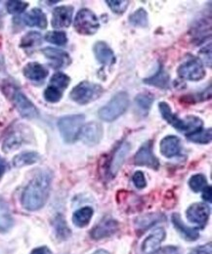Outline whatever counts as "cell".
Wrapping results in <instances>:
<instances>
[{"instance_id":"29","label":"cell","mask_w":212,"mask_h":254,"mask_svg":"<svg viewBox=\"0 0 212 254\" xmlns=\"http://www.w3.org/2000/svg\"><path fill=\"white\" fill-rule=\"evenodd\" d=\"M188 140L197 143V144H209L212 141V130L210 129H201L193 134L187 136Z\"/></svg>"},{"instance_id":"15","label":"cell","mask_w":212,"mask_h":254,"mask_svg":"<svg viewBox=\"0 0 212 254\" xmlns=\"http://www.w3.org/2000/svg\"><path fill=\"white\" fill-rule=\"evenodd\" d=\"M159 150L161 155L167 159H171L178 156L181 152L180 139L173 135L164 137L160 141Z\"/></svg>"},{"instance_id":"26","label":"cell","mask_w":212,"mask_h":254,"mask_svg":"<svg viewBox=\"0 0 212 254\" xmlns=\"http://www.w3.org/2000/svg\"><path fill=\"white\" fill-rule=\"evenodd\" d=\"M13 225V219L8 205L0 199V233L7 232Z\"/></svg>"},{"instance_id":"32","label":"cell","mask_w":212,"mask_h":254,"mask_svg":"<svg viewBox=\"0 0 212 254\" xmlns=\"http://www.w3.org/2000/svg\"><path fill=\"white\" fill-rule=\"evenodd\" d=\"M45 39L48 42L58 46H64L68 42V37L66 32H58V31L47 32L45 35Z\"/></svg>"},{"instance_id":"3","label":"cell","mask_w":212,"mask_h":254,"mask_svg":"<svg viewBox=\"0 0 212 254\" xmlns=\"http://www.w3.org/2000/svg\"><path fill=\"white\" fill-rule=\"evenodd\" d=\"M85 117L83 115H70L61 118L58 127L66 143H74L80 135Z\"/></svg>"},{"instance_id":"4","label":"cell","mask_w":212,"mask_h":254,"mask_svg":"<svg viewBox=\"0 0 212 254\" xmlns=\"http://www.w3.org/2000/svg\"><path fill=\"white\" fill-rule=\"evenodd\" d=\"M103 92L104 89L101 85L89 81H81L71 91L70 97L76 104L86 105L98 99Z\"/></svg>"},{"instance_id":"2","label":"cell","mask_w":212,"mask_h":254,"mask_svg":"<svg viewBox=\"0 0 212 254\" xmlns=\"http://www.w3.org/2000/svg\"><path fill=\"white\" fill-rule=\"evenodd\" d=\"M129 107V96L122 91L114 96L111 101L102 107L99 112V118L107 123H112L122 116Z\"/></svg>"},{"instance_id":"25","label":"cell","mask_w":212,"mask_h":254,"mask_svg":"<svg viewBox=\"0 0 212 254\" xmlns=\"http://www.w3.org/2000/svg\"><path fill=\"white\" fill-rule=\"evenodd\" d=\"M92 216H93V209L89 206H85L73 213L72 221L75 226L79 228H83L89 224Z\"/></svg>"},{"instance_id":"37","label":"cell","mask_w":212,"mask_h":254,"mask_svg":"<svg viewBox=\"0 0 212 254\" xmlns=\"http://www.w3.org/2000/svg\"><path fill=\"white\" fill-rule=\"evenodd\" d=\"M63 91L55 86H48L44 91V98L49 103H57L62 99Z\"/></svg>"},{"instance_id":"13","label":"cell","mask_w":212,"mask_h":254,"mask_svg":"<svg viewBox=\"0 0 212 254\" xmlns=\"http://www.w3.org/2000/svg\"><path fill=\"white\" fill-rule=\"evenodd\" d=\"M165 239V231L162 228L155 229L150 234L142 245V252L144 254H155L160 248L161 243Z\"/></svg>"},{"instance_id":"6","label":"cell","mask_w":212,"mask_h":254,"mask_svg":"<svg viewBox=\"0 0 212 254\" xmlns=\"http://www.w3.org/2000/svg\"><path fill=\"white\" fill-rule=\"evenodd\" d=\"M178 75L186 80L200 81L206 76V69L201 59L190 56L182 63L178 69Z\"/></svg>"},{"instance_id":"12","label":"cell","mask_w":212,"mask_h":254,"mask_svg":"<svg viewBox=\"0 0 212 254\" xmlns=\"http://www.w3.org/2000/svg\"><path fill=\"white\" fill-rule=\"evenodd\" d=\"M73 8L71 6H59L52 14V27L55 29L68 28L71 24Z\"/></svg>"},{"instance_id":"10","label":"cell","mask_w":212,"mask_h":254,"mask_svg":"<svg viewBox=\"0 0 212 254\" xmlns=\"http://www.w3.org/2000/svg\"><path fill=\"white\" fill-rule=\"evenodd\" d=\"M103 137V127L96 122H91L82 127L79 138L88 146L97 145Z\"/></svg>"},{"instance_id":"17","label":"cell","mask_w":212,"mask_h":254,"mask_svg":"<svg viewBox=\"0 0 212 254\" xmlns=\"http://www.w3.org/2000/svg\"><path fill=\"white\" fill-rule=\"evenodd\" d=\"M158 109L160 112V115L163 120H165L170 126L177 129L182 133H184V120H180L176 114H174L170 108V106L165 102H160L158 104Z\"/></svg>"},{"instance_id":"19","label":"cell","mask_w":212,"mask_h":254,"mask_svg":"<svg viewBox=\"0 0 212 254\" xmlns=\"http://www.w3.org/2000/svg\"><path fill=\"white\" fill-rule=\"evenodd\" d=\"M24 22L29 27H36L42 30L47 28L46 15L42 12L41 9L38 8H33L30 12L25 14Z\"/></svg>"},{"instance_id":"46","label":"cell","mask_w":212,"mask_h":254,"mask_svg":"<svg viewBox=\"0 0 212 254\" xmlns=\"http://www.w3.org/2000/svg\"><path fill=\"white\" fill-rule=\"evenodd\" d=\"M94 254H110L108 252H106V251H103V250H100V251H98V252H96Z\"/></svg>"},{"instance_id":"44","label":"cell","mask_w":212,"mask_h":254,"mask_svg":"<svg viewBox=\"0 0 212 254\" xmlns=\"http://www.w3.org/2000/svg\"><path fill=\"white\" fill-rule=\"evenodd\" d=\"M31 254H51V252L49 251L48 248L41 247V248H37L34 251H32Z\"/></svg>"},{"instance_id":"36","label":"cell","mask_w":212,"mask_h":254,"mask_svg":"<svg viewBox=\"0 0 212 254\" xmlns=\"http://www.w3.org/2000/svg\"><path fill=\"white\" fill-rule=\"evenodd\" d=\"M106 3L116 14H123L129 6L128 0H107Z\"/></svg>"},{"instance_id":"41","label":"cell","mask_w":212,"mask_h":254,"mask_svg":"<svg viewBox=\"0 0 212 254\" xmlns=\"http://www.w3.org/2000/svg\"><path fill=\"white\" fill-rule=\"evenodd\" d=\"M191 254H212V244L195 249Z\"/></svg>"},{"instance_id":"38","label":"cell","mask_w":212,"mask_h":254,"mask_svg":"<svg viewBox=\"0 0 212 254\" xmlns=\"http://www.w3.org/2000/svg\"><path fill=\"white\" fill-rule=\"evenodd\" d=\"M29 6V3L24 1H9L7 3V11L10 14L23 13Z\"/></svg>"},{"instance_id":"11","label":"cell","mask_w":212,"mask_h":254,"mask_svg":"<svg viewBox=\"0 0 212 254\" xmlns=\"http://www.w3.org/2000/svg\"><path fill=\"white\" fill-rule=\"evenodd\" d=\"M119 230V222L113 218H104L91 231L93 240H102L114 235Z\"/></svg>"},{"instance_id":"8","label":"cell","mask_w":212,"mask_h":254,"mask_svg":"<svg viewBox=\"0 0 212 254\" xmlns=\"http://www.w3.org/2000/svg\"><path fill=\"white\" fill-rule=\"evenodd\" d=\"M13 103L23 118L34 119L38 117V111L35 106L30 102V99L23 94L21 91L17 90L13 94Z\"/></svg>"},{"instance_id":"16","label":"cell","mask_w":212,"mask_h":254,"mask_svg":"<svg viewBox=\"0 0 212 254\" xmlns=\"http://www.w3.org/2000/svg\"><path fill=\"white\" fill-rule=\"evenodd\" d=\"M93 51L97 61L105 65H112L116 61V57L112 48L104 41H98L93 47Z\"/></svg>"},{"instance_id":"18","label":"cell","mask_w":212,"mask_h":254,"mask_svg":"<svg viewBox=\"0 0 212 254\" xmlns=\"http://www.w3.org/2000/svg\"><path fill=\"white\" fill-rule=\"evenodd\" d=\"M129 151H130V145L126 142L121 143L119 148L116 150L110 164V172L112 176H115L119 172Z\"/></svg>"},{"instance_id":"39","label":"cell","mask_w":212,"mask_h":254,"mask_svg":"<svg viewBox=\"0 0 212 254\" xmlns=\"http://www.w3.org/2000/svg\"><path fill=\"white\" fill-rule=\"evenodd\" d=\"M132 181L137 189H144L147 186V181L145 175L142 171H137L132 177Z\"/></svg>"},{"instance_id":"1","label":"cell","mask_w":212,"mask_h":254,"mask_svg":"<svg viewBox=\"0 0 212 254\" xmlns=\"http://www.w3.org/2000/svg\"><path fill=\"white\" fill-rule=\"evenodd\" d=\"M51 180L48 171H41L30 181L22 195V204L26 209L34 211L44 206L49 196Z\"/></svg>"},{"instance_id":"22","label":"cell","mask_w":212,"mask_h":254,"mask_svg":"<svg viewBox=\"0 0 212 254\" xmlns=\"http://www.w3.org/2000/svg\"><path fill=\"white\" fill-rule=\"evenodd\" d=\"M169 80H170L169 74L164 70L162 66H160L154 74L144 79V83L153 87L166 89L169 87Z\"/></svg>"},{"instance_id":"27","label":"cell","mask_w":212,"mask_h":254,"mask_svg":"<svg viewBox=\"0 0 212 254\" xmlns=\"http://www.w3.org/2000/svg\"><path fill=\"white\" fill-rule=\"evenodd\" d=\"M39 155L35 152H25L17 155L13 159V164L15 167H23L37 162Z\"/></svg>"},{"instance_id":"21","label":"cell","mask_w":212,"mask_h":254,"mask_svg":"<svg viewBox=\"0 0 212 254\" xmlns=\"http://www.w3.org/2000/svg\"><path fill=\"white\" fill-rule=\"evenodd\" d=\"M171 220L175 229L179 232V234L186 241L195 242L199 239L200 234L198 233V231L196 229H191L187 227L184 223L182 222L181 217L178 213H174L171 217Z\"/></svg>"},{"instance_id":"33","label":"cell","mask_w":212,"mask_h":254,"mask_svg":"<svg viewBox=\"0 0 212 254\" xmlns=\"http://www.w3.org/2000/svg\"><path fill=\"white\" fill-rule=\"evenodd\" d=\"M50 82H51L52 86H55L63 91L64 89H66L69 86V84L71 82V78L63 72H56L51 77Z\"/></svg>"},{"instance_id":"28","label":"cell","mask_w":212,"mask_h":254,"mask_svg":"<svg viewBox=\"0 0 212 254\" xmlns=\"http://www.w3.org/2000/svg\"><path fill=\"white\" fill-rule=\"evenodd\" d=\"M129 23L134 27L146 28L149 24L148 13L144 8H139L129 16Z\"/></svg>"},{"instance_id":"9","label":"cell","mask_w":212,"mask_h":254,"mask_svg":"<svg viewBox=\"0 0 212 254\" xmlns=\"http://www.w3.org/2000/svg\"><path fill=\"white\" fill-rule=\"evenodd\" d=\"M135 164L139 166H147L153 169L159 167V162L152 154V142L148 141L144 143L135 155Z\"/></svg>"},{"instance_id":"34","label":"cell","mask_w":212,"mask_h":254,"mask_svg":"<svg viewBox=\"0 0 212 254\" xmlns=\"http://www.w3.org/2000/svg\"><path fill=\"white\" fill-rule=\"evenodd\" d=\"M135 102L141 110L147 113L151 109V104L153 102V96L150 93H140L136 96Z\"/></svg>"},{"instance_id":"45","label":"cell","mask_w":212,"mask_h":254,"mask_svg":"<svg viewBox=\"0 0 212 254\" xmlns=\"http://www.w3.org/2000/svg\"><path fill=\"white\" fill-rule=\"evenodd\" d=\"M6 168H7V163L5 162L4 159L0 158V176L3 175V173H4L5 170H6Z\"/></svg>"},{"instance_id":"24","label":"cell","mask_w":212,"mask_h":254,"mask_svg":"<svg viewBox=\"0 0 212 254\" xmlns=\"http://www.w3.org/2000/svg\"><path fill=\"white\" fill-rule=\"evenodd\" d=\"M161 220H164V217L162 214H157V213H150V214H146V215H142L139 216L135 219V224H136V228L138 230H146L148 228H150L152 225L156 224Z\"/></svg>"},{"instance_id":"7","label":"cell","mask_w":212,"mask_h":254,"mask_svg":"<svg viewBox=\"0 0 212 254\" xmlns=\"http://www.w3.org/2000/svg\"><path fill=\"white\" fill-rule=\"evenodd\" d=\"M211 215V208L207 203L197 202L192 204L186 211V217L191 223L197 224L204 228L209 221Z\"/></svg>"},{"instance_id":"35","label":"cell","mask_w":212,"mask_h":254,"mask_svg":"<svg viewBox=\"0 0 212 254\" xmlns=\"http://www.w3.org/2000/svg\"><path fill=\"white\" fill-rule=\"evenodd\" d=\"M55 229H56L57 236L62 240L68 239L69 236L71 235V231H70L69 227L66 224V221L64 220V218L62 216H58L56 218V220H55Z\"/></svg>"},{"instance_id":"23","label":"cell","mask_w":212,"mask_h":254,"mask_svg":"<svg viewBox=\"0 0 212 254\" xmlns=\"http://www.w3.org/2000/svg\"><path fill=\"white\" fill-rule=\"evenodd\" d=\"M24 138L22 136V134L18 131H15L13 133H11L3 142V146H2V150L5 153H10L13 152L17 149H19L22 144H23Z\"/></svg>"},{"instance_id":"20","label":"cell","mask_w":212,"mask_h":254,"mask_svg":"<svg viewBox=\"0 0 212 254\" xmlns=\"http://www.w3.org/2000/svg\"><path fill=\"white\" fill-rule=\"evenodd\" d=\"M25 76L31 81H42L48 75V69L40 64L29 63L24 68Z\"/></svg>"},{"instance_id":"14","label":"cell","mask_w":212,"mask_h":254,"mask_svg":"<svg viewBox=\"0 0 212 254\" xmlns=\"http://www.w3.org/2000/svg\"><path fill=\"white\" fill-rule=\"evenodd\" d=\"M42 53L51 62V65L54 68L66 67L71 63V59L70 55L63 50H59L52 47H46L42 50Z\"/></svg>"},{"instance_id":"42","label":"cell","mask_w":212,"mask_h":254,"mask_svg":"<svg viewBox=\"0 0 212 254\" xmlns=\"http://www.w3.org/2000/svg\"><path fill=\"white\" fill-rule=\"evenodd\" d=\"M157 254H179V250L175 247H166L160 250V252Z\"/></svg>"},{"instance_id":"43","label":"cell","mask_w":212,"mask_h":254,"mask_svg":"<svg viewBox=\"0 0 212 254\" xmlns=\"http://www.w3.org/2000/svg\"><path fill=\"white\" fill-rule=\"evenodd\" d=\"M212 187L211 186H207L204 190H203V198L206 201L212 202Z\"/></svg>"},{"instance_id":"31","label":"cell","mask_w":212,"mask_h":254,"mask_svg":"<svg viewBox=\"0 0 212 254\" xmlns=\"http://www.w3.org/2000/svg\"><path fill=\"white\" fill-rule=\"evenodd\" d=\"M189 186L195 192H199L204 190L208 186V180L203 174H196L192 176L189 180Z\"/></svg>"},{"instance_id":"5","label":"cell","mask_w":212,"mask_h":254,"mask_svg":"<svg viewBox=\"0 0 212 254\" xmlns=\"http://www.w3.org/2000/svg\"><path fill=\"white\" fill-rule=\"evenodd\" d=\"M75 31L82 35H93L100 28L97 16L87 8L80 9L73 22Z\"/></svg>"},{"instance_id":"40","label":"cell","mask_w":212,"mask_h":254,"mask_svg":"<svg viewBox=\"0 0 212 254\" xmlns=\"http://www.w3.org/2000/svg\"><path fill=\"white\" fill-rule=\"evenodd\" d=\"M200 55L210 67H212V44L210 43L209 46H206L200 51Z\"/></svg>"},{"instance_id":"30","label":"cell","mask_w":212,"mask_h":254,"mask_svg":"<svg viewBox=\"0 0 212 254\" xmlns=\"http://www.w3.org/2000/svg\"><path fill=\"white\" fill-rule=\"evenodd\" d=\"M42 42V36L39 32H30L27 33L21 40V47L33 48L40 45Z\"/></svg>"}]
</instances>
